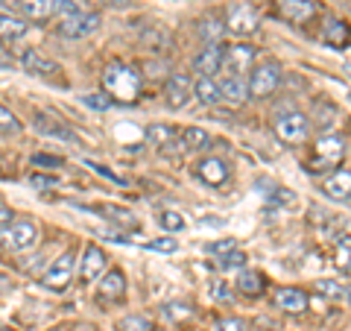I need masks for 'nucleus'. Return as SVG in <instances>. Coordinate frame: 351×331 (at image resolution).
I'll return each mask as SVG.
<instances>
[{"label": "nucleus", "mask_w": 351, "mask_h": 331, "mask_svg": "<svg viewBox=\"0 0 351 331\" xmlns=\"http://www.w3.org/2000/svg\"><path fill=\"white\" fill-rule=\"evenodd\" d=\"M103 88L120 103H132L141 91V73L123 62H112L103 71Z\"/></svg>", "instance_id": "nucleus-1"}, {"label": "nucleus", "mask_w": 351, "mask_h": 331, "mask_svg": "<svg viewBox=\"0 0 351 331\" xmlns=\"http://www.w3.org/2000/svg\"><path fill=\"white\" fill-rule=\"evenodd\" d=\"M276 135L284 141V144H302L307 138V132H311V120H307L302 112H284L276 117Z\"/></svg>", "instance_id": "nucleus-2"}, {"label": "nucleus", "mask_w": 351, "mask_h": 331, "mask_svg": "<svg viewBox=\"0 0 351 331\" xmlns=\"http://www.w3.org/2000/svg\"><path fill=\"white\" fill-rule=\"evenodd\" d=\"M278 82H281V68L276 62H263L249 76V97L263 100V97H269L272 91H276Z\"/></svg>", "instance_id": "nucleus-3"}, {"label": "nucleus", "mask_w": 351, "mask_h": 331, "mask_svg": "<svg viewBox=\"0 0 351 331\" xmlns=\"http://www.w3.org/2000/svg\"><path fill=\"white\" fill-rule=\"evenodd\" d=\"M346 156V141L339 135H322L319 141H316V161L311 170H325V168H334V164H339V159Z\"/></svg>", "instance_id": "nucleus-4"}, {"label": "nucleus", "mask_w": 351, "mask_h": 331, "mask_svg": "<svg viewBox=\"0 0 351 331\" xmlns=\"http://www.w3.org/2000/svg\"><path fill=\"white\" fill-rule=\"evenodd\" d=\"M97 27H100V15L97 12H76L71 18H59L56 32L64 38H85V36H91Z\"/></svg>", "instance_id": "nucleus-5"}, {"label": "nucleus", "mask_w": 351, "mask_h": 331, "mask_svg": "<svg viewBox=\"0 0 351 331\" xmlns=\"http://www.w3.org/2000/svg\"><path fill=\"white\" fill-rule=\"evenodd\" d=\"M226 27H228V32H234V36H252V32L258 30L255 9L246 3H232L226 9Z\"/></svg>", "instance_id": "nucleus-6"}, {"label": "nucleus", "mask_w": 351, "mask_h": 331, "mask_svg": "<svg viewBox=\"0 0 351 331\" xmlns=\"http://www.w3.org/2000/svg\"><path fill=\"white\" fill-rule=\"evenodd\" d=\"M73 275V252H62V255L50 264V270L41 275V284L50 290H64Z\"/></svg>", "instance_id": "nucleus-7"}, {"label": "nucleus", "mask_w": 351, "mask_h": 331, "mask_svg": "<svg viewBox=\"0 0 351 331\" xmlns=\"http://www.w3.org/2000/svg\"><path fill=\"white\" fill-rule=\"evenodd\" d=\"M276 9L290 24H307L316 15V3H311V0H276Z\"/></svg>", "instance_id": "nucleus-8"}, {"label": "nucleus", "mask_w": 351, "mask_h": 331, "mask_svg": "<svg viewBox=\"0 0 351 331\" xmlns=\"http://www.w3.org/2000/svg\"><path fill=\"white\" fill-rule=\"evenodd\" d=\"M36 240H38V229H36V223H29V220H18L12 229L3 231V244L9 249H29Z\"/></svg>", "instance_id": "nucleus-9"}, {"label": "nucleus", "mask_w": 351, "mask_h": 331, "mask_svg": "<svg viewBox=\"0 0 351 331\" xmlns=\"http://www.w3.org/2000/svg\"><path fill=\"white\" fill-rule=\"evenodd\" d=\"M226 44H208L205 50H199V56H196V62H193V68L199 71L202 76H214V73H219V68L226 65Z\"/></svg>", "instance_id": "nucleus-10"}, {"label": "nucleus", "mask_w": 351, "mask_h": 331, "mask_svg": "<svg viewBox=\"0 0 351 331\" xmlns=\"http://www.w3.org/2000/svg\"><path fill=\"white\" fill-rule=\"evenodd\" d=\"M322 194L328 200H337V203L351 200V170H337V173L328 176L322 182Z\"/></svg>", "instance_id": "nucleus-11"}, {"label": "nucleus", "mask_w": 351, "mask_h": 331, "mask_svg": "<svg viewBox=\"0 0 351 331\" xmlns=\"http://www.w3.org/2000/svg\"><path fill=\"white\" fill-rule=\"evenodd\" d=\"M252 62H255V47H249V44H234L226 50V73L243 76Z\"/></svg>", "instance_id": "nucleus-12"}, {"label": "nucleus", "mask_w": 351, "mask_h": 331, "mask_svg": "<svg viewBox=\"0 0 351 331\" xmlns=\"http://www.w3.org/2000/svg\"><path fill=\"white\" fill-rule=\"evenodd\" d=\"M106 270V252L100 249V247H85V252H82V264H80V279L82 282H91V279H97Z\"/></svg>", "instance_id": "nucleus-13"}, {"label": "nucleus", "mask_w": 351, "mask_h": 331, "mask_svg": "<svg viewBox=\"0 0 351 331\" xmlns=\"http://www.w3.org/2000/svg\"><path fill=\"white\" fill-rule=\"evenodd\" d=\"M196 176H199L205 185L219 187V185L228 179V168H226L223 159H202L199 164H196Z\"/></svg>", "instance_id": "nucleus-14"}, {"label": "nucleus", "mask_w": 351, "mask_h": 331, "mask_svg": "<svg viewBox=\"0 0 351 331\" xmlns=\"http://www.w3.org/2000/svg\"><path fill=\"white\" fill-rule=\"evenodd\" d=\"M164 97H167V106L170 109H182L184 103L191 100V82L184 73H173L167 80V91H164Z\"/></svg>", "instance_id": "nucleus-15"}, {"label": "nucleus", "mask_w": 351, "mask_h": 331, "mask_svg": "<svg viewBox=\"0 0 351 331\" xmlns=\"http://www.w3.org/2000/svg\"><path fill=\"white\" fill-rule=\"evenodd\" d=\"M21 65H24V71L32 73V76H53V73H62L56 62H50L47 56H41L38 50H24V56H21Z\"/></svg>", "instance_id": "nucleus-16"}, {"label": "nucleus", "mask_w": 351, "mask_h": 331, "mask_svg": "<svg viewBox=\"0 0 351 331\" xmlns=\"http://www.w3.org/2000/svg\"><path fill=\"white\" fill-rule=\"evenodd\" d=\"M322 38L331 44V47H348L351 44V27L339 18H325V27H322Z\"/></svg>", "instance_id": "nucleus-17"}, {"label": "nucleus", "mask_w": 351, "mask_h": 331, "mask_svg": "<svg viewBox=\"0 0 351 331\" xmlns=\"http://www.w3.org/2000/svg\"><path fill=\"white\" fill-rule=\"evenodd\" d=\"M276 305L287 314H302L307 311V293L299 288H281L276 290Z\"/></svg>", "instance_id": "nucleus-18"}, {"label": "nucleus", "mask_w": 351, "mask_h": 331, "mask_svg": "<svg viewBox=\"0 0 351 331\" xmlns=\"http://www.w3.org/2000/svg\"><path fill=\"white\" fill-rule=\"evenodd\" d=\"M36 129L41 132V135H50V138H59V141H68V144H76V132H71L64 124H59V120H53L47 115H36Z\"/></svg>", "instance_id": "nucleus-19"}, {"label": "nucleus", "mask_w": 351, "mask_h": 331, "mask_svg": "<svg viewBox=\"0 0 351 331\" xmlns=\"http://www.w3.org/2000/svg\"><path fill=\"white\" fill-rule=\"evenodd\" d=\"M219 91H223L226 100L243 103L246 97H249V85H246V80H243L240 73H226V76H223V82H219Z\"/></svg>", "instance_id": "nucleus-20"}, {"label": "nucleus", "mask_w": 351, "mask_h": 331, "mask_svg": "<svg viewBox=\"0 0 351 331\" xmlns=\"http://www.w3.org/2000/svg\"><path fill=\"white\" fill-rule=\"evenodd\" d=\"M123 293H126V275L120 270L106 273V279L100 284V299L114 302V299H123Z\"/></svg>", "instance_id": "nucleus-21"}, {"label": "nucleus", "mask_w": 351, "mask_h": 331, "mask_svg": "<svg viewBox=\"0 0 351 331\" xmlns=\"http://www.w3.org/2000/svg\"><path fill=\"white\" fill-rule=\"evenodd\" d=\"M313 124H316V129H322L325 135H331V129L339 124V112L325 100L313 103Z\"/></svg>", "instance_id": "nucleus-22"}, {"label": "nucleus", "mask_w": 351, "mask_h": 331, "mask_svg": "<svg viewBox=\"0 0 351 331\" xmlns=\"http://www.w3.org/2000/svg\"><path fill=\"white\" fill-rule=\"evenodd\" d=\"M18 9L24 12V18L44 24L53 15V0H18Z\"/></svg>", "instance_id": "nucleus-23"}, {"label": "nucleus", "mask_w": 351, "mask_h": 331, "mask_svg": "<svg viewBox=\"0 0 351 331\" xmlns=\"http://www.w3.org/2000/svg\"><path fill=\"white\" fill-rule=\"evenodd\" d=\"M234 284H237L240 293L249 296V299H255V296L263 293V275L255 273V270H240V275H237Z\"/></svg>", "instance_id": "nucleus-24"}, {"label": "nucleus", "mask_w": 351, "mask_h": 331, "mask_svg": "<svg viewBox=\"0 0 351 331\" xmlns=\"http://www.w3.org/2000/svg\"><path fill=\"white\" fill-rule=\"evenodd\" d=\"M193 94L199 97V103H205V106H217L223 100V91H219V85L211 80V76H199L193 85Z\"/></svg>", "instance_id": "nucleus-25"}, {"label": "nucleus", "mask_w": 351, "mask_h": 331, "mask_svg": "<svg viewBox=\"0 0 351 331\" xmlns=\"http://www.w3.org/2000/svg\"><path fill=\"white\" fill-rule=\"evenodd\" d=\"M182 147L184 150H208V147H211V135H208V132L205 129H199V126H191V129H184L182 132Z\"/></svg>", "instance_id": "nucleus-26"}, {"label": "nucleus", "mask_w": 351, "mask_h": 331, "mask_svg": "<svg viewBox=\"0 0 351 331\" xmlns=\"http://www.w3.org/2000/svg\"><path fill=\"white\" fill-rule=\"evenodd\" d=\"M147 141L164 150L167 144H173V141H176V129L167 126V124H152V126H147Z\"/></svg>", "instance_id": "nucleus-27"}, {"label": "nucleus", "mask_w": 351, "mask_h": 331, "mask_svg": "<svg viewBox=\"0 0 351 331\" xmlns=\"http://www.w3.org/2000/svg\"><path fill=\"white\" fill-rule=\"evenodd\" d=\"M0 32H3V41L9 44V41H15V38H21L27 32V21H21L15 15L3 12V21H0Z\"/></svg>", "instance_id": "nucleus-28"}, {"label": "nucleus", "mask_w": 351, "mask_h": 331, "mask_svg": "<svg viewBox=\"0 0 351 331\" xmlns=\"http://www.w3.org/2000/svg\"><path fill=\"white\" fill-rule=\"evenodd\" d=\"M167 32H164L161 27H152V30H144V36H141V44H144V47L147 50H152V53H156V50H164V47H167Z\"/></svg>", "instance_id": "nucleus-29"}, {"label": "nucleus", "mask_w": 351, "mask_h": 331, "mask_svg": "<svg viewBox=\"0 0 351 331\" xmlns=\"http://www.w3.org/2000/svg\"><path fill=\"white\" fill-rule=\"evenodd\" d=\"M100 214H103V217H108V220H114V223H120V226H138V220L132 217V212H126V208L103 205V208H100Z\"/></svg>", "instance_id": "nucleus-30"}, {"label": "nucleus", "mask_w": 351, "mask_h": 331, "mask_svg": "<svg viewBox=\"0 0 351 331\" xmlns=\"http://www.w3.org/2000/svg\"><path fill=\"white\" fill-rule=\"evenodd\" d=\"M316 293L328 296V299H339V296H346V288L339 282H334V279H319L316 282Z\"/></svg>", "instance_id": "nucleus-31"}, {"label": "nucleus", "mask_w": 351, "mask_h": 331, "mask_svg": "<svg viewBox=\"0 0 351 331\" xmlns=\"http://www.w3.org/2000/svg\"><path fill=\"white\" fill-rule=\"evenodd\" d=\"M199 36H202L208 44H219L217 38L223 36V24H219L217 18H205V21H202V30H199Z\"/></svg>", "instance_id": "nucleus-32"}, {"label": "nucleus", "mask_w": 351, "mask_h": 331, "mask_svg": "<svg viewBox=\"0 0 351 331\" xmlns=\"http://www.w3.org/2000/svg\"><path fill=\"white\" fill-rule=\"evenodd\" d=\"M337 267L351 273V238H343L337 247Z\"/></svg>", "instance_id": "nucleus-33"}, {"label": "nucleus", "mask_w": 351, "mask_h": 331, "mask_svg": "<svg viewBox=\"0 0 351 331\" xmlns=\"http://www.w3.org/2000/svg\"><path fill=\"white\" fill-rule=\"evenodd\" d=\"M117 331H152V326L144 317H123L117 323Z\"/></svg>", "instance_id": "nucleus-34"}, {"label": "nucleus", "mask_w": 351, "mask_h": 331, "mask_svg": "<svg viewBox=\"0 0 351 331\" xmlns=\"http://www.w3.org/2000/svg\"><path fill=\"white\" fill-rule=\"evenodd\" d=\"M80 3L82 0H53V12L59 18H71V15L80 12Z\"/></svg>", "instance_id": "nucleus-35"}, {"label": "nucleus", "mask_w": 351, "mask_h": 331, "mask_svg": "<svg viewBox=\"0 0 351 331\" xmlns=\"http://www.w3.org/2000/svg\"><path fill=\"white\" fill-rule=\"evenodd\" d=\"M0 124H3V138L9 135H18L21 132V124H18V117L9 112V109H0Z\"/></svg>", "instance_id": "nucleus-36"}, {"label": "nucleus", "mask_w": 351, "mask_h": 331, "mask_svg": "<svg viewBox=\"0 0 351 331\" xmlns=\"http://www.w3.org/2000/svg\"><path fill=\"white\" fill-rule=\"evenodd\" d=\"M158 223L167 229V231H182V229H184V217H182L179 212H164V214L158 217Z\"/></svg>", "instance_id": "nucleus-37"}, {"label": "nucleus", "mask_w": 351, "mask_h": 331, "mask_svg": "<svg viewBox=\"0 0 351 331\" xmlns=\"http://www.w3.org/2000/svg\"><path fill=\"white\" fill-rule=\"evenodd\" d=\"M246 255H243V252H228V255H223V258H219V267H223V270H237V267H246Z\"/></svg>", "instance_id": "nucleus-38"}, {"label": "nucleus", "mask_w": 351, "mask_h": 331, "mask_svg": "<svg viewBox=\"0 0 351 331\" xmlns=\"http://www.w3.org/2000/svg\"><path fill=\"white\" fill-rule=\"evenodd\" d=\"M176 238H158V240H149V244H144V249L149 252H176Z\"/></svg>", "instance_id": "nucleus-39"}, {"label": "nucleus", "mask_w": 351, "mask_h": 331, "mask_svg": "<svg viewBox=\"0 0 351 331\" xmlns=\"http://www.w3.org/2000/svg\"><path fill=\"white\" fill-rule=\"evenodd\" d=\"M237 244L234 238H223V240H214V244H208V252H214V255H228V252H234Z\"/></svg>", "instance_id": "nucleus-40"}, {"label": "nucleus", "mask_w": 351, "mask_h": 331, "mask_svg": "<svg viewBox=\"0 0 351 331\" xmlns=\"http://www.w3.org/2000/svg\"><path fill=\"white\" fill-rule=\"evenodd\" d=\"M85 168H91L94 173H100V176H106L108 182H117V185H123V176H117V173H112L108 168H103V164H97V161H85Z\"/></svg>", "instance_id": "nucleus-41"}, {"label": "nucleus", "mask_w": 351, "mask_h": 331, "mask_svg": "<svg viewBox=\"0 0 351 331\" xmlns=\"http://www.w3.org/2000/svg\"><path fill=\"white\" fill-rule=\"evenodd\" d=\"M214 331H246V323H243V319H237V317H232V319H219Z\"/></svg>", "instance_id": "nucleus-42"}, {"label": "nucleus", "mask_w": 351, "mask_h": 331, "mask_svg": "<svg viewBox=\"0 0 351 331\" xmlns=\"http://www.w3.org/2000/svg\"><path fill=\"white\" fill-rule=\"evenodd\" d=\"M211 296L217 302H232V290H228V284H223V282L211 284Z\"/></svg>", "instance_id": "nucleus-43"}, {"label": "nucleus", "mask_w": 351, "mask_h": 331, "mask_svg": "<svg viewBox=\"0 0 351 331\" xmlns=\"http://www.w3.org/2000/svg\"><path fill=\"white\" fill-rule=\"evenodd\" d=\"M82 100H85V106L100 109V112H103V109L112 106V100H108V97H103V94H88V97H82Z\"/></svg>", "instance_id": "nucleus-44"}, {"label": "nucleus", "mask_w": 351, "mask_h": 331, "mask_svg": "<svg viewBox=\"0 0 351 331\" xmlns=\"http://www.w3.org/2000/svg\"><path fill=\"white\" fill-rule=\"evenodd\" d=\"M32 164H36V168H59L62 159H56V156H44V152H38V156H32Z\"/></svg>", "instance_id": "nucleus-45"}, {"label": "nucleus", "mask_w": 351, "mask_h": 331, "mask_svg": "<svg viewBox=\"0 0 351 331\" xmlns=\"http://www.w3.org/2000/svg\"><path fill=\"white\" fill-rule=\"evenodd\" d=\"M272 203H278V205H293V203H295V194L284 191V187H276V191H272Z\"/></svg>", "instance_id": "nucleus-46"}, {"label": "nucleus", "mask_w": 351, "mask_h": 331, "mask_svg": "<svg viewBox=\"0 0 351 331\" xmlns=\"http://www.w3.org/2000/svg\"><path fill=\"white\" fill-rule=\"evenodd\" d=\"M29 182L36 185V187H53V185H56L59 179H56V176H38V173H36V176H32Z\"/></svg>", "instance_id": "nucleus-47"}, {"label": "nucleus", "mask_w": 351, "mask_h": 331, "mask_svg": "<svg viewBox=\"0 0 351 331\" xmlns=\"http://www.w3.org/2000/svg\"><path fill=\"white\" fill-rule=\"evenodd\" d=\"M0 223H3V231L12 229V226H9V223H12V212H9V205L0 208Z\"/></svg>", "instance_id": "nucleus-48"}, {"label": "nucleus", "mask_w": 351, "mask_h": 331, "mask_svg": "<svg viewBox=\"0 0 351 331\" xmlns=\"http://www.w3.org/2000/svg\"><path fill=\"white\" fill-rule=\"evenodd\" d=\"M346 302L351 305V284H346Z\"/></svg>", "instance_id": "nucleus-49"}, {"label": "nucleus", "mask_w": 351, "mask_h": 331, "mask_svg": "<svg viewBox=\"0 0 351 331\" xmlns=\"http://www.w3.org/2000/svg\"><path fill=\"white\" fill-rule=\"evenodd\" d=\"M106 3H112V6H123L126 0H106Z\"/></svg>", "instance_id": "nucleus-50"}, {"label": "nucleus", "mask_w": 351, "mask_h": 331, "mask_svg": "<svg viewBox=\"0 0 351 331\" xmlns=\"http://www.w3.org/2000/svg\"><path fill=\"white\" fill-rule=\"evenodd\" d=\"M9 6H12V0H3V12H9Z\"/></svg>", "instance_id": "nucleus-51"}, {"label": "nucleus", "mask_w": 351, "mask_h": 331, "mask_svg": "<svg viewBox=\"0 0 351 331\" xmlns=\"http://www.w3.org/2000/svg\"><path fill=\"white\" fill-rule=\"evenodd\" d=\"M85 3H100V0H85Z\"/></svg>", "instance_id": "nucleus-52"}, {"label": "nucleus", "mask_w": 351, "mask_h": 331, "mask_svg": "<svg viewBox=\"0 0 351 331\" xmlns=\"http://www.w3.org/2000/svg\"><path fill=\"white\" fill-rule=\"evenodd\" d=\"M346 71H348V73H351V65H348V68H346Z\"/></svg>", "instance_id": "nucleus-53"}, {"label": "nucleus", "mask_w": 351, "mask_h": 331, "mask_svg": "<svg viewBox=\"0 0 351 331\" xmlns=\"http://www.w3.org/2000/svg\"><path fill=\"white\" fill-rule=\"evenodd\" d=\"M50 331H62V328H50Z\"/></svg>", "instance_id": "nucleus-54"}]
</instances>
